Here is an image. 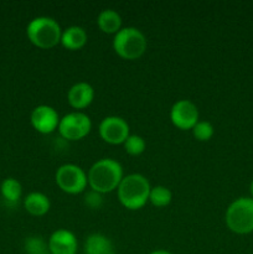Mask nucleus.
<instances>
[{
	"instance_id": "nucleus-1",
	"label": "nucleus",
	"mask_w": 253,
	"mask_h": 254,
	"mask_svg": "<svg viewBox=\"0 0 253 254\" xmlns=\"http://www.w3.org/2000/svg\"><path fill=\"white\" fill-rule=\"evenodd\" d=\"M87 178L91 190L103 195L118 189L124 178L123 168L114 159H99L91 166Z\"/></svg>"
},
{
	"instance_id": "nucleus-2",
	"label": "nucleus",
	"mask_w": 253,
	"mask_h": 254,
	"mask_svg": "<svg viewBox=\"0 0 253 254\" xmlns=\"http://www.w3.org/2000/svg\"><path fill=\"white\" fill-rule=\"evenodd\" d=\"M150 190L151 186L148 179L141 174H130L124 176L117 189L121 203L131 211L140 210L146 205Z\"/></svg>"
},
{
	"instance_id": "nucleus-3",
	"label": "nucleus",
	"mask_w": 253,
	"mask_h": 254,
	"mask_svg": "<svg viewBox=\"0 0 253 254\" xmlns=\"http://www.w3.org/2000/svg\"><path fill=\"white\" fill-rule=\"evenodd\" d=\"M27 39L39 49H52L61 42L62 30L59 22L49 16H37L26 27Z\"/></svg>"
},
{
	"instance_id": "nucleus-4",
	"label": "nucleus",
	"mask_w": 253,
	"mask_h": 254,
	"mask_svg": "<svg viewBox=\"0 0 253 254\" xmlns=\"http://www.w3.org/2000/svg\"><path fill=\"white\" fill-rule=\"evenodd\" d=\"M146 37L136 27H123L113 39V50L124 60H136L146 51Z\"/></svg>"
},
{
	"instance_id": "nucleus-5",
	"label": "nucleus",
	"mask_w": 253,
	"mask_h": 254,
	"mask_svg": "<svg viewBox=\"0 0 253 254\" xmlns=\"http://www.w3.org/2000/svg\"><path fill=\"white\" fill-rule=\"evenodd\" d=\"M226 225L237 235L253 232V198L240 197L233 201L226 211Z\"/></svg>"
},
{
	"instance_id": "nucleus-6",
	"label": "nucleus",
	"mask_w": 253,
	"mask_h": 254,
	"mask_svg": "<svg viewBox=\"0 0 253 254\" xmlns=\"http://www.w3.org/2000/svg\"><path fill=\"white\" fill-rule=\"evenodd\" d=\"M55 180L57 186L69 195L83 192L88 185V178L83 169L74 164H63L60 166L56 171Z\"/></svg>"
},
{
	"instance_id": "nucleus-7",
	"label": "nucleus",
	"mask_w": 253,
	"mask_h": 254,
	"mask_svg": "<svg viewBox=\"0 0 253 254\" xmlns=\"http://www.w3.org/2000/svg\"><path fill=\"white\" fill-rule=\"evenodd\" d=\"M59 131L67 140H81L89 134L92 129L91 118L83 112H72L60 119Z\"/></svg>"
},
{
	"instance_id": "nucleus-8",
	"label": "nucleus",
	"mask_w": 253,
	"mask_h": 254,
	"mask_svg": "<svg viewBox=\"0 0 253 254\" xmlns=\"http://www.w3.org/2000/svg\"><path fill=\"white\" fill-rule=\"evenodd\" d=\"M99 135L106 143L117 145L124 144L129 134V124L122 117H106L99 124Z\"/></svg>"
},
{
	"instance_id": "nucleus-9",
	"label": "nucleus",
	"mask_w": 253,
	"mask_h": 254,
	"mask_svg": "<svg viewBox=\"0 0 253 254\" xmlns=\"http://www.w3.org/2000/svg\"><path fill=\"white\" fill-rule=\"evenodd\" d=\"M170 119L176 128L191 130L198 122V109L189 99H180L171 107Z\"/></svg>"
},
{
	"instance_id": "nucleus-10",
	"label": "nucleus",
	"mask_w": 253,
	"mask_h": 254,
	"mask_svg": "<svg viewBox=\"0 0 253 254\" xmlns=\"http://www.w3.org/2000/svg\"><path fill=\"white\" fill-rule=\"evenodd\" d=\"M60 116L57 111L52 107L41 104L34 108L30 116L31 126L36 131L41 134H51L59 128Z\"/></svg>"
},
{
	"instance_id": "nucleus-11",
	"label": "nucleus",
	"mask_w": 253,
	"mask_h": 254,
	"mask_svg": "<svg viewBox=\"0 0 253 254\" xmlns=\"http://www.w3.org/2000/svg\"><path fill=\"white\" fill-rule=\"evenodd\" d=\"M47 243L51 254H76L78 250V241L74 233L64 228L55 231Z\"/></svg>"
},
{
	"instance_id": "nucleus-12",
	"label": "nucleus",
	"mask_w": 253,
	"mask_h": 254,
	"mask_svg": "<svg viewBox=\"0 0 253 254\" xmlns=\"http://www.w3.org/2000/svg\"><path fill=\"white\" fill-rule=\"evenodd\" d=\"M94 98V89L87 82H78L74 83L67 93V101L72 108L84 109L93 102Z\"/></svg>"
},
{
	"instance_id": "nucleus-13",
	"label": "nucleus",
	"mask_w": 253,
	"mask_h": 254,
	"mask_svg": "<svg viewBox=\"0 0 253 254\" xmlns=\"http://www.w3.org/2000/svg\"><path fill=\"white\" fill-rule=\"evenodd\" d=\"M87 40H88V36H87L86 30L81 26H77V25L67 27L66 30L62 31V46L67 50H71V51L82 49L87 44Z\"/></svg>"
},
{
	"instance_id": "nucleus-14",
	"label": "nucleus",
	"mask_w": 253,
	"mask_h": 254,
	"mask_svg": "<svg viewBox=\"0 0 253 254\" xmlns=\"http://www.w3.org/2000/svg\"><path fill=\"white\" fill-rule=\"evenodd\" d=\"M84 254H114L112 241L102 233H92L84 241Z\"/></svg>"
},
{
	"instance_id": "nucleus-15",
	"label": "nucleus",
	"mask_w": 253,
	"mask_h": 254,
	"mask_svg": "<svg viewBox=\"0 0 253 254\" xmlns=\"http://www.w3.org/2000/svg\"><path fill=\"white\" fill-rule=\"evenodd\" d=\"M24 207L30 215L40 217V216H44L49 212L51 202L45 193L31 192L25 197Z\"/></svg>"
},
{
	"instance_id": "nucleus-16",
	"label": "nucleus",
	"mask_w": 253,
	"mask_h": 254,
	"mask_svg": "<svg viewBox=\"0 0 253 254\" xmlns=\"http://www.w3.org/2000/svg\"><path fill=\"white\" fill-rule=\"evenodd\" d=\"M97 24L104 34L116 35L122 29V17L116 10L106 9L99 12L97 17Z\"/></svg>"
},
{
	"instance_id": "nucleus-17",
	"label": "nucleus",
	"mask_w": 253,
	"mask_h": 254,
	"mask_svg": "<svg viewBox=\"0 0 253 254\" xmlns=\"http://www.w3.org/2000/svg\"><path fill=\"white\" fill-rule=\"evenodd\" d=\"M0 191H1V195L5 200L9 201V202L15 203L20 200V197H21L22 188L21 184H20L16 179L7 178L1 183Z\"/></svg>"
},
{
	"instance_id": "nucleus-18",
	"label": "nucleus",
	"mask_w": 253,
	"mask_h": 254,
	"mask_svg": "<svg viewBox=\"0 0 253 254\" xmlns=\"http://www.w3.org/2000/svg\"><path fill=\"white\" fill-rule=\"evenodd\" d=\"M173 200V192L170 191V189H168L166 186H155V188H151L150 195H149V201L151 202V205H154L155 207H165Z\"/></svg>"
},
{
	"instance_id": "nucleus-19",
	"label": "nucleus",
	"mask_w": 253,
	"mask_h": 254,
	"mask_svg": "<svg viewBox=\"0 0 253 254\" xmlns=\"http://www.w3.org/2000/svg\"><path fill=\"white\" fill-rule=\"evenodd\" d=\"M25 251L27 254H51L49 243L39 236H32L25 241Z\"/></svg>"
},
{
	"instance_id": "nucleus-20",
	"label": "nucleus",
	"mask_w": 253,
	"mask_h": 254,
	"mask_svg": "<svg viewBox=\"0 0 253 254\" xmlns=\"http://www.w3.org/2000/svg\"><path fill=\"white\" fill-rule=\"evenodd\" d=\"M146 143L140 135H129L124 141V149L131 156H138L145 151Z\"/></svg>"
},
{
	"instance_id": "nucleus-21",
	"label": "nucleus",
	"mask_w": 253,
	"mask_h": 254,
	"mask_svg": "<svg viewBox=\"0 0 253 254\" xmlns=\"http://www.w3.org/2000/svg\"><path fill=\"white\" fill-rule=\"evenodd\" d=\"M191 130H192L193 138L198 141H208L215 133L212 124L206 121H198Z\"/></svg>"
},
{
	"instance_id": "nucleus-22",
	"label": "nucleus",
	"mask_w": 253,
	"mask_h": 254,
	"mask_svg": "<svg viewBox=\"0 0 253 254\" xmlns=\"http://www.w3.org/2000/svg\"><path fill=\"white\" fill-rule=\"evenodd\" d=\"M102 202H103V200H102V193L96 192L93 190L87 192L86 196H84V203L89 208H92V210H96V208L101 207Z\"/></svg>"
},
{
	"instance_id": "nucleus-23",
	"label": "nucleus",
	"mask_w": 253,
	"mask_h": 254,
	"mask_svg": "<svg viewBox=\"0 0 253 254\" xmlns=\"http://www.w3.org/2000/svg\"><path fill=\"white\" fill-rule=\"evenodd\" d=\"M150 254H173V253L168 252V251H165V250H156V251H154V252H151Z\"/></svg>"
},
{
	"instance_id": "nucleus-24",
	"label": "nucleus",
	"mask_w": 253,
	"mask_h": 254,
	"mask_svg": "<svg viewBox=\"0 0 253 254\" xmlns=\"http://www.w3.org/2000/svg\"><path fill=\"white\" fill-rule=\"evenodd\" d=\"M250 191H251V197L253 198V180H252V183H251V186H250Z\"/></svg>"
}]
</instances>
